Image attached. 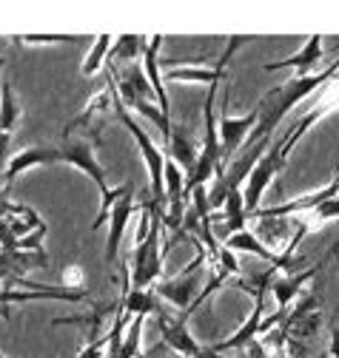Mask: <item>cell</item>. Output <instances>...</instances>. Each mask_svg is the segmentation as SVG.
<instances>
[{"instance_id": "cell-1", "label": "cell", "mask_w": 339, "mask_h": 358, "mask_svg": "<svg viewBox=\"0 0 339 358\" xmlns=\"http://www.w3.org/2000/svg\"><path fill=\"white\" fill-rule=\"evenodd\" d=\"M339 74V60L336 63H331L328 69H322L319 74H311V77H291V80H285L282 85H277L274 92H268L263 100H260V122H257V128L251 131V137H248V148L251 145H257V143H263V140H271V131L291 114V108H296L303 100H308L311 94H317L319 88L331 80V77H336Z\"/></svg>"}, {"instance_id": "cell-2", "label": "cell", "mask_w": 339, "mask_h": 358, "mask_svg": "<svg viewBox=\"0 0 339 358\" xmlns=\"http://www.w3.org/2000/svg\"><path fill=\"white\" fill-rule=\"evenodd\" d=\"M114 114H117V120L125 125V131L132 134V140L137 143V148H140V154H143V162H146V171H148L151 199L165 208V151L143 131V125L129 114V108L120 103V97L114 100Z\"/></svg>"}, {"instance_id": "cell-3", "label": "cell", "mask_w": 339, "mask_h": 358, "mask_svg": "<svg viewBox=\"0 0 339 358\" xmlns=\"http://www.w3.org/2000/svg\"><path fill=\"white\" fill-rule=\"evenodd\" d=\"M97 145H100V137H80V134H63V145H60V162H69L71 168L83 171L92 182L97 185L100 196L109 194V182H106V171L97 159Z\"/></svg>"}, {"instance_id": "cell-4", "label": "cell", "mask_w": 339, "mask_h": 358, "mask_svg": "<svg viewBox=\"0 0 339 358\" xmlns=\"http://www.w3.org/2000/svg\"><path fill=\"white\" fill-rule=\"evenodd\" d=\"M333 111H339V74L331 77V80L319 88V92H317V100L308 106V111L285 131V137H282V148H285V154H291L293 145L300 143L319 120H325V117L333 114Z\"/></svg>"}, {"instance_id": "cell-5", "label": "cell", "mask_w": 339, "mask_h": 358, "mask_svg": "<svg viewBox=\"0 0 339 358\" xmlns=\"http://www.w3.org/2000/svg\"><path fill=\"white\" fill-rule=\"evenodd\" d=\"M257 122H260V108H254L251 114H242V117H231V114H228V85H226V94H223V100H220V120H217L223 165H231V159H234L237 151L248 143L251 131L257 128Z\"/></svg>"}, {"instance_id": "cell-6", "label": "cell", "mask_w": 339, "mask_h": 358, "mask_svg": "<svg viewBox=\"0 0 339 358\" xmlns=\"http://www.w3.org/2000/svg\"><path fill=\"white\" fill-rule=\"evenodd\" d=\"M288 162V154L282 148V140H277L263 157L260 162L254 165V171L248 173L245 179V213L251 216L254 210H260V202H263V194L265 188L274 182V176L279 173V168Z\"/></svg>"}, {"instance_id": "cell-7", "label": "cell", "mask_w": 339, "mask_h": 358, "mask_svg": "<svg viewBox=\"0 0 339 358\" xmlns=\"http://www.w3.org/2000/svg\"><path fill=\"white\" fill-rule=\"evenodd\" d=\"M157 324H160V336H162V344L177 352V355H186V358H220L217 352H211V347H202L191 330H188V319L186 316H165V313L160 310L157 313Z\"/></svg>"}, {"instance_id": "cell-8", "label": "cell", "mask_w": 339, "mask_h": 358, "mask_svg": "<svg viewBox=\"0 0 339 358\" xmlns=\"http://www.w3.org/2000/svg\"><path fill=\"white\" fill-rule=\"evenodd\" d=\"M248 37H242V34H234V37H228V49H226V55L220 57V63L214 66V69H200V66H180V69H172V66H165L162 69V80L165 83H202V85H214V83H223L226 77H228V63H231V57H234V52L242 46Z\"/></svg>"}, {"instance_id": "cell-9", "label": "cell", "mask_w": 339, "mask_h": 358, "mask_svg": "<svg viewBox=\"0 0 339 358\" xmlns=\"http://www.w3.org/2000/svg\"><path fill=\"white\" fill-rule=\"evenodd\" d=\"M328 262V259H325ZM322 262V264H325ZM322 264L317 267H308V271H296V273H285L279 271V267H271V279H268V293L277 299V310L279 313H288L291 304L303 296V290L308 287V282L317 276V271Z\"/></svg>"}, {"instance_id": "cell-10", "label": "cell", "mask_w": 339, "mask_h": 358, "mask_svg": "<svg viewBox=\"0 0 339 358\" xmlns=\"http://www.w3.org/2000/svg\"><path fill=\"white\" fill-rule=\"evenodd\" d=\"M339 196V173L331 179V182H325L319 191H311L305 196H296L291 202H282V205H268V208H260L254 210L251 216H282V219H291V216H305L311 210H317L319 205H325L328 199Z\"/></svg>"}, {"instance_id": "cell-11", "label": "cell", "mask_w": 339, "mask_h": 358, "mask_svg": "<svg viewBox=\"0 0 339 358\" xmlns=\"http://www.w3.org/2000/svg\"><path fill=\"white\" fill-rule=\"evenodd\" d=\"M114 100H117V85H114V80L109 77L106 80V85L100 88V92L86 103V108H83L66 128H63V134H74L77 128H89V131H100L103 128V122H106V117L111 114V106H114Z\"/></svg>"}, {"instance_id": "cell-12", "label": "cell", "mask_w": 339, "mask_h": 358, "mask_svg": "<svg viewBox=\"0 0 339 358\" xmlns=\"http://www.w3.org/2000/svg\"><path fill=\"white\" fill-rule=\"evenodd\" d=\"M55 162H60V148H52V145H34V148H23V151L12 154V159L6 165V173H4V196L12 191L18 176H23L32 168L55 165Z\"/></svg>"}, {"instance_id": "cell-13", "label": "cell", "mask_w": 339, "mask_h": 358, "mask_svg": "<svg viewBox=\"0 0 339 358\" xmlns=\"http://www.w3.org/2000/svg\"><path fill=\"white\" fill-rule=\"evenodd\" d=\"M322 34H311L305 37L303 49L293 52L291 57L279 60V63H265L263 71H279V69H291L293 77H311V74H319V60H322Z\"/></svg>"}, {"instance_id": "cell-14", "label": "cell", "mask_w": 339, "mask_h": 358, "mask_svg": "<svg viewBox=\"0 0 339 358\" xmlns=\"http://www.w3.org/2000/svg\"><path fill=\"white\" fill-rule=\"evenodd\" d=\"M265 299H268V290L254 293V310L248 313L245 324H242L231 338H226V341H220V344L211 347V352L223 355V352H231V350H245L254 338H257L260 330H263V319H265Z\"/></svg>"}, {"instance_id": "cell-15", "label": "cell", "mask_w": 339, "mask_h": 358, "mask_svg": "<svg viewBox=\"0 0 339 358\" xmlns=\"http://www.w3.org/2000/svg\"><path fill=\"white\" fill-rule=\"evenodd\" d=\"M248 222H254V228H248L254 236H257L271 253H279L288 248L291 236H293V225L291 219H282V216H248Z\"/></svg>"}, {"instance_id": "cell-16", "label": "cell", "mask_w": 339, "mask_h": 358, "mask_svg": "<svg viewBox=\"0 0 339 358\" xmlns=\"http://www.w3.org/2000/svg\"><path fill=\"white\" fill-rule=\"evenodd\" d=\"M162 151H165L168 159H172L186 173V179L191 176V171L197 168V159H200V148L194 145V137H191L188 125L172 122V137H168V143L162 145Z\"/></svg>"}, {"instance_id": "cell-17", "label": "cell", "mask_w": 339, "mask_h": 358, "mask_svg": "<svg viewBox=\"0 0 339 358\" xmlns=\"http://www.w3.org/2000/svg\"><path fill=\"white\" fill-rule=\"evenodd\" d=\"M162 34L157 37H148V46H146V55H143V71L151 83V92L160 103V114L165 120H172V100H168V92H165V80H162V69H160V49H162Z\"/></svg>"}, {"instance_id": "cell-18", "label": "cell", "mask_w": 339, "mask_h": 358, "mask_svg": "<svg viewBox=\"0 0 339 358\" xmlns=\"http://www.w3.org/2000/svg\"><path fill=\"white\" fill-rule=\"evenodd\" d=\"M137 208H140V205L134 202L132 188L114 202V208H111V213H109V239H106V262H109V264L117 259L120 239H123L125 225H129V219L134 216V210H137Z\"/></svg>"}, {"instance_id": "cell-19", "label": "cell", "mask_w": 339, "mask_h": 358, "mask_svg": "<svg viewBox=\"0 0 339 358\" xmlns=\"http://www.w3.org/2000/svg\"><path fill=\"white\" fill-rule=\"evenodd\" d=\"M86 301L89 293L86 290H69V287H46V290H0V313L6 319V310L9 304H23V301Z\"/></svg>"}, {"instance_id": "cell-20", "label": "cell", "mask_w": 339, "mask_h": 358, "mask_svg": "<svg viewBox=\"0 0 339 358\" xmlns=\"http://www.w3.org/2000/svg\"><path fill=\"white\" fill-rule=\"evenodd\" d=\"M148 46V37L143 34H120L111 43V52H109V69H120V66H132L146 55Z\"/></svg>"}, {"instance_id": "cell-21", "label": "cell", "mask_w": 339, "mask_h": 358, "mask_svg": "<svg viewBox=\"0 0 339 358\" xmlns=\"http://www.w3.org/2000/svg\"><path fill=\"white\" fill-rule=\"evenodd\" d=\"M223 245L228 248V250H234V253H254V256H260V259H265L268 264H279V259H277V253H271L257 236H254L248 228H242V231H237V234H231L228 239H223Z\"/></svg>"}, {"instance_id": "cell-22", "label": "cell", "mask_w": 339, "mask_h": 358, "mask_svg": "<svg viewBox=\"0 0 339 358\" xmlns=\"http://www.w3.org/2000/svg\"><path fill=\"white\" fill-rule=\"evenodd\" d=\"M23 120V106L20 100L15 97V85L12 80L6 77L0 83V131L4 134H12V128Z\"/></svg>"}, {"instance_id": "cell-23", "label": "cell", "mask_w": 339, "mask_h": 358, "mask_svg": "<svg viewBox=\"0 0 339 358\" xmlns=\"http://www.w3.org/2000/svg\"><path fill=\"white\" fill-rule=\"evenodd\" d=\"M111 43L114 37L111 34H97L95 43H92V49L86 55V63H83V77H95L106 63H109V52H111Z\"/></svg>"}, {"instance_id": "cell-24", "label": "cell", "mask_w": 339, "mask_h": 358, "mask_svg": "<svg viewBox=\"0 0 339 358\" xmlns=\"http://www.w3.org/2000/svg\"><path fill=\"white\" fill-rule=\"evenodd\" d=\"M83 37L77 34H15L12 43L18 46H71V43H80Z\"/></svg>"}, {"instance_id": "cell-25", "label": "cell", "mask_w": 339, "mask_h": 358, "mask_svg": "<svg viewBox=\"0 0 339 358\" xmlns=\"http://www.w3.org/2000/svg\"><path fill=\"white\" fill-rule=\"evenodd\" d=\"M63 287L69 290H83V267L80 264H69L63 271Z\"/></svg>"}, {"instance_id": "cell-26", "label": "cell", "mask_w": 339, "mask_h": 358, "mask_svg": "<svg viewBox=\"0 0 339 358\" xmlns=\"http://www.w3.org/2000/svg\"><path fill=\"white\" fill-rule=\"evenodd\" d=\"M9 140H12V134L0 131V179H4L6 165H9V159H12V154H9ZM0 191H4V188H0Z\"/></svg>"}, {"instance_id": "cell-27", "label": "cell", "mask_w": 339, "mask_h": 358, "mask_svg": "<svg viewBox=\"0 0 339 358\" xmlns=\"http://www.w3.org/2000/svg\"><path fill=\"white\" fill-rule=\"evenodd\" d=\"M168 358H186V355H177V352H172V355H168Z\"/></svg>"}, {"instance_id": "cell-28", "label": "cell", "mask_w": 339, "mask_h": 358, "mask_svg": "<svg viewBox=\"0 0 339 358\" xmlns=\"http://www.w3.org/2000/svg\"><path fill=\"white\" fill-rule=\"evenodd\" d=\"M0 69H4V57H0Z\"/></svg>"}, {"instance_id": "cell-29", "label": "cell", "mask_w": 339, "mask_h": 358, "mask_svg": "<svg viewBox=\"0 0 339 358\" xmlns=\"http://www.w3.org/2000/svg\"><path fill=\"white\" fill-rule=\"evenodd\" d=\"M0 199H4V191H0Z\"/></svg>"}, {"instance_id": "cell-30", "label": "cell", "mask_w": 339, "mask_h": 358, "mask_svg": "<svg viewBox=\"0 0 339 358\" xmlns=\"http://www.w3.org/2000/svg\"><path fill=\"white\" fill-rule=\"evenodd\" d=\"M0 358H6V355H4V352H0Z\"/></svg>"}]
</instances>
